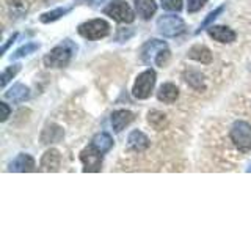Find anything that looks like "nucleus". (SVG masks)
<instances>
[{
    "instance_id": "obj_1",
    "label": "nucleus",
    "mask_w": 251,
    "mask_h": 236,
    "mask_svg": "<svg viewBox=\"0 0 251 236\" xmlns=\"http://www.w3.org/2000/svg\"><path fill=\"white\" fill-rule=\"evenodd\" d=\"M140 57L148 66L155 65V66L163 68L170 60L168 44L165 41H160V39H149V41H146L143 47H141Z\"/></svg>"
},
{
    "instance_id": "obj_2",
    "label": "nucleus",
    "mask_w": 251,
    "mask_h": 236,
    "mask_svg": "<svg viewBox=\"0 0 251 236\" xmlns=\"http://www.w3.org/2000/svg\"><path fill=\"white\" fill-rule=\"evenodd\" d=\"M77 52V46L71 41V39H65L61 44L55 46L53 49L44 57V65L47 68H65L69 65L73 55Z\"/></svg>"
},
{
    "instance_id": "obj_3",
    "label": "nucleus",
    "mask_w": 251,
    "mask_h": 236,
    "mask_svg": "<svg viewBox=\"0 0 251 236\" xmlns=\"http://www.w3.org/2000/svg\"><path fill=\"white\" fill-rule=\"evenodd\" d=\"M232 144L240 153L251 151V124L247 121H235L229 131Z\"/></svg>"
},
{
    "instance_id": "obj_4",
    "label": "nucleus",
    "mask_w": 251,
    "mask_h": 236,
    "mask_svg": "<svg viewBox=\"0 0 251 236\" xmlns=\"http://www.w3.org/2000/svg\"><path fill=\"white\" fill-rule=\"evenodd\" d=\"M157 30L163 36L175 38L185 31V22L176 14H165L157 21Z\"/></svg>"
},
{
    "instance_id": "obj_5",
    "label": "nucleus",
    "mask_w": 251,
    "mask_h": 236,
    "mask_svg": "<svg viewBox=\"0 0 251 236\" xmlns=\"http://www.w3.org/2000/svg\"><path fill=\"white\" fill-rule=\"evenodd\" d=\"M155 85V71L154 69H146L141 74H138L135 84H133L132 94L137 99H148L151 96Z\"/></svg>"
},
{
    "instance_id": "obj_6",
    "label": "nucleus",
    "mask_w": 251,
    "mask_h": 236,
    "mask_svg": "<svg viewBox=\"0 0 251 236\" xmlns=\"http://www.w3.org/2000/svg\"><path fill=\"white\" fill-rule=\"evenodd\" d=\"M78 33L86 39L96 41V39L105 38L110 33V26L104 19H93L88 22H83L82 26L78 27Z\"/></svg>"
},
{
    "instance_id": "obj_7",
    "label": "nucleus",
    "mask_w": 251,
    "mask_h": 236,
    "mask_svg": "<svg viewBox=\"0 0 251 236\" xmlns=\"http://www.w3.org/2000/svg\"><path fill=\"white\" fill-rule=\"evenodd\" d=\"M104 13L110 16L113 21L121 22V24H130L135 19V14H133L132 8L129 6L127 2H124V0H115V2H112L105 8Z\"/></svg>"
},
{
    "instance_id": "obj_8",
    "label": "nucleus",
    "mask_w": 251,
    "mask_h": 236,
    "mask_svg": "<svg viewBox=\"0 0 251 236\" xmlns=\"http://www.w3.org/2000/svg\"><path fill=\"white\" fill-rule=\"evenodd\" d=\"M102 154L98 151L93 145L86 147L82 149L80 153V161L83 164V172H100V165H102Z\"/></svg>"
},
{
    "instance_id": "obj_9",
    "label": "nucleus",
    "mask_w": 251,
    "mask_h": 236,
    "mask_svg": "<svg viewBox=\"0 0 251 236\" xmlns=\"http://www.w3.org/2000/svg\"><path fill=\"white\" fill-rule=\"evenodd\" d=\"M61 164V154L58 149L50 148L43 154L41 162H39V170L41 172H58Z\"/></svg>"
},
{
    "instance_id": "obj_10",
    "label": "nucleus",
    "mask_w": 251,
    "mask_h": 236,
    "mask_svg": "<svg viewBox=\"0 0 251 236\" xmlns=\"http://www.w3.org/2000/svg\"><path fill=\"white\" fill-rule=\"evenodd\" d=\"M207 33L210 38H214L215 41L218 43H223V44H229V43H234L237 35H235V31L229 27H223V26H210L207 29Z\"/></svg>"
},
{
    "instance_id": "obj_11",
    "label": "nucleus",
    "mask_w": 251,
    "mask_h": 236,
    "mask_svg": "<svg viewBox=\"0 0 251 236\" xmlns=\"http://www.w3.org/2000/svg\"><path fill=\"white\" fill-rule=\"evenodd\" d=\"M36 170V162L30 154H18L10 164V172H21V173H28Z\"/></svg>"
},
{
    "instance_id": "obj_12",
    "label": "nucleus",
    "mask_w": 251,
    "mask_h": 236,
    "mask_svg": "<svg viewBox=\"0 0 251 236\" xmlns=\"http://www.w3.org/2000/svg\"><path fill=\"white\" fill-rule=\"evenodd\" d=\"M133 121V114L130 110H115L112 114V126L115 132H121L123 129H126L127 126Z\"/></svg>"
},
{
    "instance_id": "obj_13",
    "label": "nucleus",
    "mask_w": 251,
    "mask_h": 236,
    "mask_svg": "<svg viewBox=\"0 0 251 236\" xmlns=\"http://www.w3.org/2000/svg\"><path fill=\"white\" fill-rule=\"evenodd\" d=\"M127 145L135 153H143L145 149H148V147H149V139H148V136H146L145 132H141V131H132L129 134Z\"/></svg>"
},
{
    "instance_id": "obj_14",
    "label": "nucleus",
    "mask_w": 251,
    "mask_h": 236,
    "mask_svg": "<svg viewBox=\"0 0 251 236\" xmlns=\"http://www.w3.org/2000/svg\"><path fill=\"white\" fill-rule=\"evenodd\" d=\"M187 55H188V59L200 61L202 65H209V63H212V60H214L210 49H207V47L202 44H196V46L190 47V51H188Z\"/></svg>"
},
{
    "instance_id": "obj_15",
    "label": "nucleus",
    "mask_w": 251,
    "mask_h": 236,
    "mask_svg": "<svg viewBox=\"0 0 251 236\" xmlns=\"http://www.w3.org/2000/svg\"><path fill=\"white\" fill-rule=\"evenodd\" d=\"M157 98H159V101L165 102V104H173L177 98H179V88L171 82H167L163 84L159 91H157Z\"/></svg>"
},
{
    "instance_id": "obj_16",
    "label": "nucleus",
    "mask_w": 251,
    "mask_h": 236,
    "mask_svg": "<svg viewBox=\"0 0 251 236\" xmlns=\"http://www.w3.org/2000/svg\"><path fill=\"white\" fill-rule=\"evenodd\" d=\"M63 136H65V132H63V129L60 128V126L49 124V126H46L43 134H41V142L44 145L57 144V142H60L63 139Z\"/></svg>"
},
{
    "instance_id": "obj_17",
    "label": "nucleus",
    "mask_w": 251,
    "mask_h": 236,
    "mask_svg": "<svg viewBox=\"0 0 251 236\" xmlns=\"http://www.w3.org/2000/svg\"><path fill=\"white\" fill-rule=\"evenodd\" d=\"M28 96H30V90L24 84H14L10 90L5 91V98L13 102H22L28 99Z\"/></svg>"
},
{
    "instance_id": "obj_18",
    "label": "nucleus",
    "mask_w": 251,
    "mask_h": 236,
    "mask_svg": "<svg viewBox=\"0 0 251 236\" xmlns=\"http://www.w3.org/2000/svg\"><path fill=\"white\" fill-rule=\"evenodd\" d=\"M135 10L141 19H151L157 11L155 0H135Z\"/></svg>"
},
{
    "instance_id": "obj_19",
    "label": "nucleus",
    "mask_w": 251,
    "mask_h": 236,
    "mask_svg": "<svg viewBox=\"0 0 251 236\" xmlns=\"http://www.w3.org/2000/svg\"><path fill=\"white\" fill-rule=\"evenodd\" d=\"M91 145L96 148L98 151H100L102 154H105V153L110 151V149H112L113 139L110 137V134H107V132H99V134H96V136L93 137Z\"/></svg>"
},
{
    "instance_id": "obj_20",
    "label": "nucleus",
    "mask_w": 251,
    "mask_h": 236,
    "mask_svg": "<svg viewBox=\"0 0 251 236\" xmlns=\"http://www.w3.org/2000/svg\"><path fill=\"white\" fill-rule=\"evenodd\" d=\"M148 123L155 131H163L168 126V118L160 110H149L148 112Z\"/></svg>"
},
{
    "instance_id": "obj_21",
    "label": "nucleus",
    "mask_w": 251,
    "mask_h": 236,
    "mask_svg": "<svg viewBox=\"0 0 251 236\" xmlns=\"http://www.w3.org/2000/svg\"><path fill=\"white\" fill-rule=\"evenodd\" d=\"M69 11H71V8H66V6L55 8V10H52V11H47V13L41 14L39 21H41L43 24H50V22L58 21L60 18H63V16H66Z\"/></svg>"
},
{
    "instance_id": "obj_22",
    "label": "nucleus",
    "mask_w": 251,
    "mask_h": 236,
    "mask_svg": "<svg viewBox=\"0 0 251 236\" xmlns=\"http://www.w3.org/2000/svg\"><path fill=\"white\" fill-rule=\"evenodd\" d=\"M185 82L192 87L195 90H204V76L198 71H188V73L184 74Z\"/></svg>"
},
{
    "instance_id": "obj_23",
    "label": "nucleus",
    "mask_w": 251,
    "mask_h": 236,
    "mask_svg": "<svg viewBox=\"0 0 251 236\" xmlns=\"http://www.w3.org/2000/svg\"><path fill=\"white\" fill-rule=\"evenodd\" d=\"M39 47H41V44H39V43H27V44H24L22 47H19V49L11 55V60H18V59H22V57H27V55H30V54H33L35 51H38Z\"/></svg>"
},
{
    "instance_id": "obj_24",
    "label": "nucleus",
    "mask_w": 251,
    "mask_h": 236,
    "mask_svg": "<svg viewBox=\"0 0 251 236\" xmlns=\"http://www.w3.org/2000/svg\"><path fill=\"white\" fill-rule=\"evenodd\" d=\"M223 10H225V6L222 5V6H218V8H215V10L214 11H210L209 14H207V18L206 19H204L202 22H201V26H200V29L198 30H196V35H198V33H201V31L202 30H206V29H209L210 27V24L212 22H214L217 18H218V16L220 14H222L223 13Z\"/></svg>"
},
{
    "instance_id": "obj_25",
    "label": "nucleus",
    "mask_w": 251,
    "mask_h": 236,
    "mask_svg": "<svg viewBox=\"0 0 251 236\" xmlns=\"http://www.w3.org/2000/svg\"><path fill=\"white\" fill-rule=\"evenodd\" d=\"M11 14H24L27 11V2L25 0H5Z\"/></svg>"
},
{
    "instance_id": "obj_26",
    "label": "nucleus",
    "mask_w": 251,
    "mask_h": 236,
    "mask_svg": "<svg viewBox=\"0 0 251 236\" xmlns=\"http://www.w3.org/2000/svg\"><path fill=\"white\" fill-rule=\"evenodd\" d=\"M21 69V65H13V66H8L3 73H2V82H0V85H2V88H5L6 84L11 81V79L19 73Z\"/></svg>"
},
{
    "instance_id": "obj_27",
    "label": "nucleus",
    "mask_w": 251,
    "mask_h": 236,
    "mask_svg": "<svg viewBox=\"0 0 251 236\" xmlns=\"http://www.w3.org/2000/svg\"><path fill=\"white\" fill-rule=\"evenodd\" d=\"M162 8L167 11H180L182 10V0H160Z\"/></svg>"
},
{
    "instance_id": "obj_28",
    "label": "nucleus",
    "mask_w": 251,
    "mask_h": 236,
    "mask_svg": "<svg viewBox=\"0 0 251 236\" xmlns=\"http://www.w3.org/2000/svg\"><path fill=\"white\" fill-rule=\"evenodd\" d=\"M207 3V0H187V11L188 13H196Z\"/></svg>"
},
{
    "instance_id": "obj_29",
    "label": "nucleus",
    "mask_w": 251,
    "mask_h": 236,
    "mask_svg": "<svg viewBox=\"0 0 251 236\" xmlns=\"http://www.w3.org/2000/svg\"><path fill=\"white\" fill-rule=\"evenodd\" d=\"M0 109H2V118H0V120L2 121H6L8 120V117H10V114H11V110H10V107H8V104L6 102H0Z\"/></svg>"
},
{
    "instance_id": "obj_30",
    "label": "nucleus",
    "mask_w": 251,
    "mask_h": 236,
    "mask_svg": "<svg viewBox=\"0 0 251 236\" xmlns=\"http://www.w3.org/2000/svg\"><path fill=\"white\" fill-rule=\"evenodd\" d=\"M16 38H18V33H13V35H11L10 38H8L6 44H5V46L2 47V54H5V52H6V49H8V47H10V46H11L13 43H14V39H16Z\"/></svg>"
},
{
    "instance_id": "obj_31",
    "label": "nucleus",
    "mask_w": 251,
    "mask_h": 236,
    "mask_svg": "<svg viewBox=\"0 0 251 236\" xmlns=\"http://www.w3.org/2000/svg\"><path fill=\"white\" fill-rule=\"evenodd\" d=\"M78 2H83V0H78ZM85 2H91V0H85Z\"/></svg>"
},
{
    "instance_id": "obj_32",
    "label": "nucleus",
    "mask_w": 251,
    "mask_h": 236,
    "mask_svg": "<svg viewBox=\"0 0 251 236\" xmlns=\"http://www.w3.org/2000/svg\"><path fill=\"white\" fill-rule=\"evenodd\" d=\"M248 172H251V165H250V169H248Z\"/></svg>"
}]
</instances>
